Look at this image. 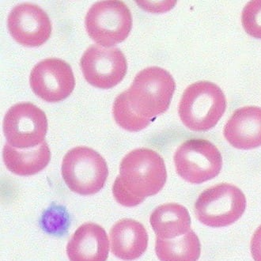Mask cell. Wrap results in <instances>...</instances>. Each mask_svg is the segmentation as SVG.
I'll list each match as a JSON object with an SVG mask.
<instances>
[{
	"label": "cell",
	"instance_id": "11",
	"mask_svg": "<svg viewBox=\"0 0 261 261\" xmlns=\"http://www.w3.org/2000/svg\"><path fill=\"white\" fill-rule=\"evenodd\" d=\"M7 27L13 38L27 47L42 45L51 34L48 14L38 6L28 3L14 7L8 16Z\"/></svg>",
	"mask_w": 261,
	"mask_h": 261
},
{
	"label": "cell",
	"instance_id": "6",
	"mask_svg": "<svg viewBox=\"0 0 261 261\" xmlns=\"http://www.w3.org/2000/svg\"><path fill=\"white\" fill-rule=\"evenodd\" d=\"M85 25L90 38L104 48H112L127 38L133 27V17L124 3L101 1L90 7Z\"/></svg>",
	"mask_w": 261,
	"mask_h": 261
},
{
	"label": "cell",
	"instance_id": "2",
	"mask_svg": "<svg viewBox=\"0 0 261 261\" xmlns=\"http://www.w3.org/2000/svg\"><path fill=\"white\" fill-rule=\"evenodd\" d=\"M175 87L174 80L167 71L147 67L138 73L126 90L127 102L136 115L151 122L169 109Z\"/></svg>",
	"mask_w": 261,
	"mask_h": 261
},
{
	"label": "cell",
	"instance_id": "7",
	"mask_svg": "<svg viewBox=\"0 0 261 261\" xmlns=\"http://www.w3.org/2000/svg\"><path fill=\"white\" fill-rule=\"evenodd\" d=\"M174 163L179 176L189 183L202 184L215 178L222 170V158L215 145L193 139L176 150Z\"/></svg>",
	"mask_w": 261,
	"mask_h": 261
},
{
	"label": "cell",
	"instance_id": "12",
	"mask_svg": "<svg viewBox=\"0 0 261 261\" xmlns=\"http://www.w3.org/2000/svg\"><path fill=\"white\" fill-rule=\"evenodd\" d=\"M109 252L110 242L106 230L93 222L80 226L67 246L70 261H106Z\"/></svg>",
	"mask_w": 261,
	"mask_h": 261
},
{
	"label": "cell",
	"instance_id": "5",
	"mask_svg": "<svg viewBox=\"0 0 261 261\" xmlns=\"http://www.w3.org/2000/svg\"><path fill=\"white\" fill-rule=\"evenodd\" d=\"M246 207L242 191L229 184H220L199 195L195 213L199 222L210 227H225L239 220Z\"/></svg>",
	"mask_w": 261,
	"mask_h": 261
},
{
	"label": "cell",
	"instance_id": "20",
	"mask_svg": "<svg viewBox=\"0 0 261 261\" xmlns=\"http://www.w3.org/2000/svg\"><path fill=\"white\" fill-rule=\"evenodd\" d=\"M242 22L247 34L261 39V0L246 4L242 11Z\"/></svg>",
	"mask_w": 261,
	"mask_h": 261
},
{
	"label": "cell",
	"instance_id": "19",
	"mask_svg": "<svg viewBox=\"0 0 261 261\" xmlns=\"http://www.w3.org/2000/svg\"><path fill=\"white\" fill-rule=\"evenodd\" d=\"M70 216L64 206L53 204L43 214L41 225L45 231L53 234L64 233L70 225Z\"/></svg>",
	"mask_w": 261,
	"mask_h": 261
},
{
	"label": "cell",
	"instance_id": "13",
	"mask_svg": "<svg viewBox=\"0 0 261 261\" xmlns=\"http://www.w3.org/2000/svg\"><path fill=\"white\" fill-rule=\"evenodd\" d=\"M224 136L235 148L260 147L261 108L246 106L236 110L225 126Z\"/></svg>",
	"mask_w": 261,
	"mask_h": 261
},
{
	"label": "cell",
	"instance_id": "4",
	"mask_svg": "<svg viewBox=\"0 0 261 261\" xmlns=\"http://www.w3.org/2000/svg\"><path fill=\"white\" fill-rule=\"evenodd\" d=\"M61 170L67 187L83 196L101 191L109 175L106 160L100 153L87 147L69 150L63 159Z\"/></svg>",
	"mask_w": 261,
	"mask_h": 261
},
{
	"label": "cell",
	"instance_id": "15",
	"mask_svg": "<svg viewBox=\"0 0 261 261\" xmlns=\"http://www.w3.org/2000/svg\"><path fill=\"white\" fill-rule=\"evenodd\" d=\"M150 225L157 238L176 239L191 230V218L185 206L177 203H166L158 206L151 214Z\"/></svg>",
	"mask_w": 261,
	"mask_h": 261
},
{
	"label": "cell",
	"instance_id": "17",
	"mask_svg": "<svg viewBox=\"0 0 261 261\" xmlns=\"http://www.w3.org/2000/svg\"><path fill=\"white\" fill-rule=\"evenodd\" d=\"M155 252L161 261H197L201 245L197 235L189 230L186 234L170 240L157 238Z\"/></svg>",
	"mask_w": 261,
	"mask_h": 261
},
{
	"label": "cell",
	"instance_id": "9",
	"mask_svg": "<svg viewBox=\"0 0 261 261\" xmlns=\"http://www.w3.org/2000/svg\"><path fill=\"white\" fill-rule=\"evenodd\" d=\"M84 78L97 88H113L120 83L127 70V60L117 48L89 47L80 60Z\"/></svg>",
	"mask_w": 261,
	"mask_h": 261
},
{
	"label": "cell",
	"instance_id": "8",
	"mask_svg": "<svg viewBox=\"0 0 261 261\" xmlns=\"http://www.w3.org/2000/svg\"><path fill=\"white\" fill-rule=\"evenodd\" d=\"M47 130L45 113L32 103L14 105L4 117V135L7 143L14 148H35L44 143Z\"/></svg>",
	"mask_w": 261,
	"mask_h": 261
},
{
	"label": "cell",
	"instance_id": "18",
	"mask_svg": "<svg viewBox=\"0 0 261 261\" xmlns=\"http://www.w3.org/2000/svg\"><path fill=\"white\" fill-rule=\"evenodd\" d=\"M113 116L115 120L122 128L128 132H139L146 128L150 121L139 117L130 109L127 102L125 91L123 92L113 103Z\"/></svg>",
	"mask_w": 261,
	"mask_h": 261
},
{
	"label": "cell",
	"instance_id": "14",
	"mask_svg": "<svg viewBox=\"0 0 261 261\" xmlns=\"http://www.w3.org/2000/svg\"><path fill=\"white\" fill-rule=\"evenodd\" d=\"M110 236L112 252L123 260H134L147 250L148 233L137 221L121 219L110 229Z\"/></svg>",
	"mask_w": 261,
	"mask_h": 261
},
{
	"label": "cell",
	"instance_id": "10",
	"mask_svg": "<svg viewBox=\"0 0 261 261\" xmlns=\"http://www.w3.org/2000/svg\"><path fill=\"white\" fill-rule=\"evenodd\" d=\"M30 83L36 95L47 102L56 103L72 93L75 80L67 63L60 59L48 58L33 68Z\"/></svg>",
	"mask_w": 261,
	"mask_h": 261
},
{
	"label": "cell",
	"instance_id": "1",
	"mask_svg": "<svg viewBox=\"0 0 261 261\" xmlns=\"http://www.w3.org/2000/svg\"><path fill=\"white\" fill-rule=\"evenodd\" d=\"M166 179V165L159 153L148 148L136 149L120 163V175L113 184V196L123 206H137L159 193Z\"/></svg>",
	"mask_w": 261,
	"mask_h": 261
},
{
	"label": "cell",
	"instance_id": "16",
	"mask_svg": "<svg viewBox=\"0 0 261 261\" xmlns=\"http://www.w3.org/2000/svg\"><path fill=\"white\" fill-rule=\"evenodd\" d=\"M3 159L7 170L19 176H32L44 170L51 159V152L45 141L30 150H19L6 144Z\"/></svg>",
	"mask_w": 261,
	"mask_h": 261
},
{
	"label": "cell",
	"instance_id": "3",
	"mask_svg": "<svg viewBox=\"0 0 261 261\" xmlns=\"http://www.w3.org/2000/svg\"><path fill=\"white\" fill-rule=\"evenodd\" d=\"M226 107V97L217 85L210 82H197L184 92L178 113L188 128L205 132L217 124Z\"/></svg>",
	"mask_w": 261,
	"mask_h": 261
},
{
	"label": "cell",
	"instance_id": "21",
	"mask_svg": "<svg viewBox=\"0 0 261 261\" xmlns=\"http://www.w3.org/2000/svg\"><path fill=\"white\" fill-rule=\"evenodd\" d=\"M251 253L255 261H261V225L252 236Z\"/></svg>",
	"mask_w": 261,
	"mask_h": 261
}]
</instances>
